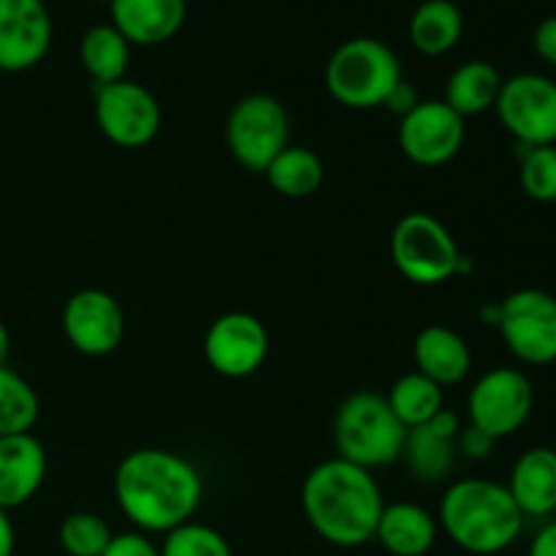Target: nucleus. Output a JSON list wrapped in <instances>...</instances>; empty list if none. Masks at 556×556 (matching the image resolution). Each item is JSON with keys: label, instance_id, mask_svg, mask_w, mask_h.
I'll list each match as a JSON object with an SVG mask.
<instances>
[{"label": "nucleus", "instance_id": "ea45409f", "mask_svg": "<svg viewBox=\"0 0 556 556\" xmlns=\"http://www.w3.org/2000/svg\"><path fill=\"white\" fill-rule=\"evenodd\" d=\"M96 3H112V0H96Z\"/></svg>", "mask_w": 556, "mask_h": 556}, {"label": "nucleus", "instance_id": "9d476101", "mask_svg": "<svg viewBox=\"0 0 556 556\" xmlns=\"http://www.w3.org/2000/svg\"><path fill=\"white\" fill-rule=\"evenodd\" d=\"M494 112L516 144H556V81L552 76L525 71L503 79Z\"/></svg>", "mask_w": 556, "mask_h": 556}, {"label": "nucleus", "instance_id": "c9c22d12", "mask_svg": "<svg viewBox=\"0 0 556 556\" xmlns=\"http://www.w3.org/2000/svg\"><path fill=\"white\" fill-rule=\"evenodd\" d=\"M530 556H556V521H548L535 532L530 543Z\"/></svg>", "mask_w": 556, "mask_h": 556}, {"label": "nucleus", "instance_id": "4be33fe9", "mask_svg": "<svg viewBox=\"0 0 556 556\" xmlns=\"http://www.w3.org/2000/svg\"><path fill=\"white\" fill-rule=\"evenodd\" d=\"M465 33V16L454 0H424L410 16V41L427 58L448 54Z\"/></svg>", "mask_w": 556, "mask_h": 556}, {"label": "nucleus", "instance_id": "7c9ffc66", "mask_svg": "<svg viewBox=\"0 0 556 556\" xmlns=\"http://www.w3.org/2000/svg\"><path fill=\"white\" fill-rule=\"evenodd\" d=\"M454 445H456V456H465V459L470 462H483L494 454L497 440L489 438L486 432H481V429L472 427V424H467V427H462V432L456 434Z\"/></svg>", "mask_w": 556, "mask_h": 556}, {"label": "nucleus", "instance_id": "2eb2a0df", "mask_svg": "<svg viewBox=\"0 0 556 556\" xmlns=\"http://www.w3.org/2000/svg\"><path fill=\"white\" fill-rule=\"evenodd\" d=\"M52 16L43 0H0V71L22 74L47 58Z\"/></svg>", "mask_w": 556, "mask_h": 556}, {"label": "nucleus", "instance_id": "a878e982", "mask_svg": "<svg viewBox=\"0 0 556 556\" xmlns=\"http://www.w3.org/2000/svg\"><path fill=\"white\" fill-rule=\"evenodd\" d=\"M386 400L405 429L424 427L443 410V389L421 372L402 375Z\"/></svg>", "mask_w": 556, "mask_h": 556}, {"label": "nucleus", "instance_id": "c85d7f7f", "mask_svg": "<svg viewBox=\"0 0 556 556\" xmlns=\"http://www.w3.org/2000/svg\"><path fill=\"white\" fill-rule=\"evenodd\" d=\"M519 182L521 190L538 204H556V144H519Z\"/></svg>", "mask_w": 556, "mask_h": 556}, {"label": "nucleus", "instance_id": "412c9836", "mask_svg": "<svg viewBox=\"0 0 556 556\" xmlns=\"http://www.w3.org/2000/svg\"><path fill=\"white\" fill-rule=\"evenodd\" d=\"M500 90H503V76L486 60H470L462 63L445 81L443 101L454 109L459 117H478L494 109Z\"/></svg>", "mask_w": 556, "mask_h": 556}, {"label": "nucleus", "instance_id": "72a5a7b5", "mask_svg": "<svg viewBox=\"0 0 556 556\" xmlns=\"http://www.w3.org/2000/svg\"><path fill=\"white\" fill-rule=\"evenodd\" d=\"M418 103H421V96H418L416 87H413L410 81L402 79L400 85L389 92V98H386L383 106L402 119V117H407V114H410Z\"/></svg>", "mask_w": 556, "mask_h": 556}, {"label": "nucleus", "instance_id": "9b49d317", "mask_svg": "<svg viewBox=\"0 0 556 556\" xmlns=\"http://www.w3.org/2000/svg\"><path fill=\"white\" fill-rule=\"evenodd\" d=\"M96 123L112 144L136 150L150 144L161 130V103L139 81H112L96 87Z\"/></svg>", "mask_w": 556, "mask_h": 556}, {"label": "nucleus", "instance_id": "5701e85b", "mask_svg": "<svg viewBox=\"0 0 556 556\" xmlns=\"http://www.w3.org/2000/svg\"><path fill=\"white\" fill-rule=\"evenodd\" d=\"M79 60L92 85H112V81L125 79L130 63V43L112 22L92 25L79 41Z\"/></svg>", "mask_w": 556, "mask_h": 556}, {"label": "nucleus", "instance_id": "dca6fc26", "mask_svg": "<svg viewBox=\"0 0 556 556\" xmlns=\"http://www.w3.org/2000/svg\"><path fill=\"white\" fill-rule=\"evenodd\" d=\"M112 25L130 47H157L182 30L188 0H112Z\"/></svg>", "mask_w": 556, "mask_h": 556}, {"label": "nucleus", "instance_id": "4c0bfd02", "mask_svg": "<svg viewBox=\"0 0 556 556\" xmlns=\"http://www.w3.org/2000/svg\"><path fill=\"white\" fill-rule=\"evenodd\" d=\"M9 351H11V337H9V329H5V324L0 320V367H5Z\"/></svg>", "mask_w": 556, "mask_h": 556}, {"label": "nucleus", "instance_id": "7ed1b4c3", "mask_svg": "<svg viewBox=\"0 0 556 556\" xmlns=\"http://www.w3.org/2000/svg\"><path fill=\"white\" fill-rule=\"evenodd\" d=\"M525 521L508 486L486 478H462L440 500V530L467 554L508 552L525 532Z\"/></svg>", "mask_w": 556, "mask_h": 556}, {"label": "nucleus", "instance_id": "c756f323", "mask_svg": "<svg viewBox=\"0 0 556 556\" xmlns=\"http://www.w3.org/2000/svg\"><path fill=\"white\" fill-rule=\"evenodd\" d=\"M161 556H233V552L215 527L188 521L163 535Z\"/></svg>", "mask_w": 556, "mask_h": 556}, {"label": "nucleus", "instance_id": "473e14b6", "mask_svg": "<svg viewBox=\"0 0 556 556\" xmlns=\"http://www.w3.org/2000/svg\"><path fill=\"white\" fill-rule=\"evenodd\" d=\"M532 47H535L538 58H541L543 63L554 65L556 68V14L538 22L535 36H532Z\"/></svg>", "mask_w": 556, "mask_h": 556}, {"label": "nucleus", "instance_id": "1a4fd4ad", "mask_svg": "<svg viewBox=\"0 0 556 556\" xmlns=\"http://www.w3.org/2000/svg\"><path fill=\"white\" fill-rule=\"evenodd\" d=\"M535 410L532 380L516 367H494L476 380L467 396V416L472 427L500 443L519 432Z\"/></svg>", "mask_w": 556, "mask_h": 556}, {"label": "nucleus", "instance_id": "6ab92c4d", "mask_svg": "<svg viewBox=\"0 0 556 556\" xmlns=\"http://www.w3.org/2000/svg\"><path fill=\"white\" fill-rule=\"evenodd\" d=\"M413 358H416V372L427 375L440 389L462 383L472 367V353L465 337L440 324L424 326L418 331L413 342Z\"/></svg>", "mask_w": 556, "mask_h": 556}, {"label": "nucleus", "instance_id": "f8f14e48", "mask_svg": "<svg viewBox=\"0 0 556 556\" xmlns=\"http://www.w3.org/2000/svg\"><path fill=\"white\" fill-rule=\"evenodd\" d=\"M204 356L223 378H250L269 356V331L253 313H226L206 329Z\"/></svg>", "mask_w": 556, "mask_h": 556}, {"label": "nucleus", "instance_id": "f704fd0d", "mask_svg": "<svg viewBox=\"0 0 556 556\" xmlns=\"http://www.w3.org/2000/svg\"><path fill=\"white\" fill-rule=\"evenodd\" d=\"M424 427H429L432 429L434 434H440V438H445V440H454L456 443V434L462 432V421H459V416H456V413H451V410H440L438 416L432 418V421L429 424H424Z\"/></svg>", "mask_w": 556, "mask_h": 556}, {"label": "nucleus", "instance_id": "b1692460", "mask_svg": "<svg viewBox=\"0 0 556 556\" xmlns=\"http://www.w3.org/2000/svg\"><path fill=\"white\" fill-rule=\"evenodd\" d=\"M264 177L269 182V188L286 195V199H309L324 185L326 168L318 152H313L309 147L288 144L269 163Z\"/></svg>", "mask_w": 556, "mask_h": 556}, {"label": "nucleus", "instance_id": "0eeeda50", "mask_svg": "<svg viewBox=\"0 0 556 556\" xmlns=\"http://www.w3.org/2000/svg\"><path fill=\"white\" fill-rule=\"evenodd\" d=\"M291 139L286 106L269 92H250L233 103L226 119V144L242 168L264 174Z\"/></svg>", "mask_w": 556, "mask_h": 556}, {"label": "nucleus", "instance_id": "ddd939ff", "mask_svg": "<svg viewBox=\"0 0 556 556\" xmlns=\"http://www.w3.org/2000/svg\"><path fill=\"white\" fill-rule=\"evenodd\" d=\"M462 144L465 117H459L443 98L421 101L400 119V150L416 166H445L459 155Z\"/></svg>", "mask_w": 556, "mask_h": 556}, {"label": "nucleus", "instance_id": "423d86ee", "mask_svg": "<svg viewBox=\"0 0 556 556\" xmlns=\"http://www.w3.org/2000/svg\"><path fill=\"white\" fill-rule=\"evenodd\" d=\"M391 258L400 275L416 286H443L472 269L448 226L429 212H410L396 223Z\"/></svg>", "mask_w": 556, "mask_h": 556}, {"label": "nucleus", "instance_id": "4468645a", "mask_svg": "<svg viewBox=\"0 0 556 556\" xmlns=\"http://www.w3.org/2000/svg\"><path fill=\"white\" fill-rule=\"evenodd\" d=\"M65 340L81 356L101 358L117 351L125 337V313L101 288H81L63 307Z\"/></svg>", "mask_w": 556, "mask_h": 556}, {"label": "nucleus", "instance_id": "bb28decb", "mask_svg": "<svg viewBox=\"0 0 556 556\" xmlns=\"http://www.w3.org/2000/svg\"><path fill=\"white\" fill-rule=\"evenodd\" d=\"M41 402L36 389L9 367H0V438L27 434L38 421Z\"/></svg>", "mask_w": 556, "mask_h": 556}, {"label": "nucleus", "instance_id": "6e6552de", "mask_svg": "<svg viewBox=\"0 0 556 556\" xmlns=\"http://www.w3.org/2000/svg\"><path fill=\"white\" fill-rule=\"evenodd\" d=\"M500 337L530 367L556 364V296L541 288H519L500 302Z\"/></svg>", "mask_w": 556, "mask_h": 556}, {"label": "nucleus", "instance_id": "aec40b11", "mask_svg": "<svg viewBox=\"0 0 556 556\" xmlns=\"http://www.w3.org/2000/svg\"><path fill=\"white\" fill-rule=\"evenodd\" d=\"M440 535L438 516L416 503H391L380 514L375 541L391 556H427Z\"/></svg>", "mask_w": 556, "mask_h": 556}, {"label": "nucleus", "instance_id": "58836bf2", "mask_svg": "<svg viewBox=\"0 0 556 556\" xmlns=\"http://www.w3.org/2000/svg\"><path fill=\"white\" fill-rule=\"evenodd\" d=\"M481 320L486 326H494V329H497V324H500V302L497 304H486V307L481 309Z\"/></svg>", "mask_w": 556, "mask_h": 556}, {"label": "nucleus", "instance_id": "f257e3e1", "mask_svg": "<svg viewBox=\"0 0 556 556\" xmlns=\"http://www.w3.org/2000/svg\"><path fill=\"white\" fill-rule=\"evenodd\" d=\"M204 481L193 462L166 448H136L114 472V500L144 535H166L193 521Z\"/></svg>", "mask_w": 556, "mask_h": 556}, {"label": "nucleus", "instance_id": "f03ea898", "mask_svg": "<svg viewBox=\"0 0 556 556\" xmlns=\"http://www.w3.org/2000/svg\"><path fill=\"white\" fill-rule=\"evenodd\" d=\"M302 508L309 527L326 543L358 548L375 541L386 500L372 472L334 456L320 462L304 478Z\"/></svg>", "mask_w": 556, "mask_h": 556}, {"label": "nucleus", "instance_id": "2f4dec72", "mask_svg": "<svg viewBox=\"0 0 556 556\" xmlns=\"http://www.w3.org/2000/svg\"><path fill=\"white\" fill-rule=\"evenodd\" d=\"M101 556H161V548L144 532H123L112 538Z\"/></svg>", "mask_w": 556, "mask_h": 556}, {"label": "nucleus", "instance_id": "39448f33", "mask_svg": "<svg viewBox=\"0 0 556 556\" xmlns=\"http://www.w3.org/2000/svg\"><path fill=\"white\" fill-rule=\"evenodd\" d=\"M402 76L394 49L380 38L358 36L340 43L326 63V87L348 109H378Z\"/></svg>", "mask_w": 556, "mask_h": 556}, {"label": "nucleus", "instance_id": "a211bd4d", "mask_svg": "<svg viewBox=\"0 0 556 556\" xmlns=\"http://www.w3.org/2000/svg\"><path fill=\"white\" fill-rule=\"evenodd\" d=\"M508 492L525 519H548L556 514V448L535 445L516 459Z\"/></svg>", "mask_w": 556, "mask_h": 556}, {"label": "nucleus", "instance_id": "20e7f679", "mask_svg": "<svg viewBox=\"0 0 556 556\" xmlns=\"http://www.w3.org/2000/svg\"><path fill=\"white\" fill-rule=\"evenodd\" d=\"M405 438L407 429L378 391H356L334 413L337 456L369 472L400 462Z\"/></svg>", "mask_w": 556, "mask_h": 556}, {"label": "nucleus", "instance_id": "cd10ccee", "mask_svg": "<svg viewBox=\"0 0 556 556\" xmlns=\"http://www.w3.org/2000/svg\"><path fill=\"white\" fill-rule=\"evenodd\" d=\"M114 532L106 521L90 510L68 514L60 525L58 541L68 556H101L112 543Z\"/></svg>", "mask_w": 556, "mask_h": 556}, {"label": "nucleus", "instance_id": "f3484780", "mask_svg": "<svg viewBox=\"0 0 556 556\" xmlns=\"http://www.w3.org/2000/svg\"><path fill=\"white\" fill-rule=\"evenodd\" d=\"M47 478V451L41 440L27 434L0 438V508L11 510L30 503Z\"/></svg>", "mask_w": 556, "mask_h": 556}, {"label": "nucleus", "instance_id": "393cba45", "mask_svg": "<svg viewBox=\"0 0 556 556\" xmlns=\"http://www.w3.org/2000/svg\"><path fill=\"white\" fill-rule=\"evenodd\" d=\"M400 459L405 462L407 470H410V476L416 481L438 483L451 476L459 456H456L454 440L440 438L429 427H416L407 429Z\"/></svg>", "mask_w": 556, "mask_h": 556}, {"label": "nucleus", "instance_id": "e433bc0d", "mask_svg": "<svg viewBox=\"0 0 556 556\" xmlns=\"http://www.w3.org/2000/svg\"><path fill=\"white\" fill-rule=\"evenodd\" d=\"M16 552V532L9 519V510L0 508V556H14Z\"/></svg>", "mask_w": 556, "mask_h": 556}]
</instances>
